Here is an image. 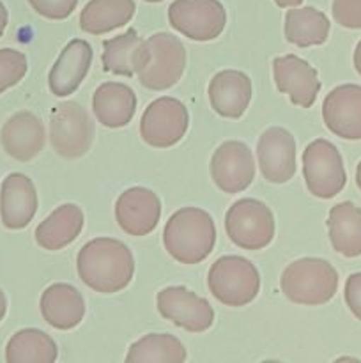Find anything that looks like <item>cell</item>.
<instances>
[{"label": "cell", "instance_id": "obj_1", "mask_svg": "<svg viewBox=\"0 0 361 363\" xmlns=\"http://www.w3.org/2000/svg\"><path fill=\"white\" fill-rule=\"evenodd\" d=\"M76 272L81 282L96 293L115 294L133 280L134 257L122 241L96 238L78 252Z\"/></svg>", "mask_w": 361, "mask_h": 363}, {"label": "cell", "instance_id": "obj_2", "mask_svg": "<svg viewBox=\"0 0 361 363\" xmlns=\"http://www.w3.org/2000/svg\"><path fill=\"white\" fill-rule=\"evenodd\" d=\"M163 245L170 257L180 264H198L214 250V220L200 208H180L166 222Z\"/></svg>", "mask_w": 361, "mask_h": 363}, {"label": "cell", "instance_id": "obj_3", "mask_svg": "<svg viewBox=\"0 0 361 363\" xmlns=\"http://www.w3.org/2000/svg\"><path fill=\"white\" fill-rule=\"evenodd\" d=\"M280 287L292 303L317 307L333 300L338 289V273L326 259L303 257L287 266Z\"/></svg>", "mask_w": 361, "mask_h": 363}, {"label": "cell", "instance_id": "obj_4", "mask_svg": "<svg viewBox=\"0 0 361 363\" xmlns=\"http://www.w3.org/2000/svg\"><path fill=\"white\" fill-rule=\"evenodd\" d=\"M207 287L212 296L225 307H244L260 291L258 269L239 255H223L211 266Z\"/></svg>", "mask_w": 361, "mask_h": 363}, {"label": "cell", "instance_id": "obj_5", "mask_svg": "<svg viewBox=\"0 0 361 363\" xmlns=\"http://www.w3.org/2000/svg\"><path fill=\"white\" fill-rule=\"evenodd\" d=\"M229 240L243 250H262L275 238L273 211L257 199H239L225 215Z\"/></svg>", "mask_w": 361, "mask_h": 363}, {"label": "cell", "instance_id": "obj_6", "mask_svg": "<svg viewBox=\"0 0 361 363\" xmlns=\"http://www.w3.org/2000/svg\"><path fill=\"white\" fill-rule=\"evenodd\" d=\"M149 59L137 73L138 82L151 91H166L180 80L186 67V48L179 38L158 32L145 39Z\"/></svg>", "mask_w": 361, "mask_h": 363}, {"label": "cell", "instance_id": "obj_7", "mask_svg": "<svg viewBox=\"0 0 361 363\" xmlns=\"http://www.w3.org/2000/svg\"><path fill=\"white\" fill-rule=\"evenodd\" d=\"M50 140L62 158L87 155L94 140V124L87 110L76 101L59 103L50 116Z\"/></svg>", "mask_w": 361, "mask_h": 363}, {"label": "cell", "instance_id": "obj_8", "mask_svg": "<svg viewBox=\"0 0 361 363\" xmlns=\"http://www.w3.org/2000/svg\"><path fill=\"white\" fill-rule=\"evenodd\" d=\"M303 176L314 197H336L347 183L343 158L336 145L326 138L310 142L303 151Z\"/></svg>", "mask_w": 361, "mask_h": 363}, {"label": "cell", "instance_id": "obj_9", "mask_svg": "<svg viewBox=\"0 0 361 363\" xmlns=\"http://www.w3.org/2000/svg\"><path fill=\"white\" fill-rule=\"evenodd\" d=\"M168 21L184 38L205 43L225 30L227 11L219 0H173L168 7Z\"/></svg>", "mask_w": 361, "mask_h": 363}, {"label": "cell", "instance_id": "obj_10", "mask_svg": "<svg viewBox=\"0 0 361 363\" xmlns=\"http://www.w3.org/2000/svg\"><path fill=\"white\" fill-rule=\"evenodd\" d=\"M190 113L176 98L163 96L149 103L140 119V137L151 147L166 149L179 144L188 131Z\"/></svg>", "mask_w": 361, "mask_h": 363}, {"label": "cell", "instance_id": "obj_11", "mask_svg": "<svg viewBox=\"0 0 361 363\" xmlns=\"http://www.w3.org/2000/svg\"><path fill=\"white\" fill-rule=\"evenodd\" d=\"M156 301L161 318L190 333L207 332L214 323V311L209 301L183 286L165 287Z\"/></svg>", "mask_w": 361, "mask_h": 363}, {"label": "cell", "instance_id": "obj_12", "mask_svg": "<svg viewBox=\"0 0 361 363\" xmlns=\"http://www.w3.org/2000/svg\"><path fill=\"white\" fill-rule=\"evenodd\" d=\"M211 177L223 194H241L255 179L253 152L244 142L227 140L211 158Z\"/></svg>", "mask_w": 361, "mask_h": 363}, {"label": "cell", "instance_id": "obj_13", "mask_svg": "<svg viewBox=\"0 0 361 363\" xmlns=\"http://www.w3.org/2000/svg\"><path fill=\"white\" fill-rule=\"evenodd\" d=\"M258 169L273 184L289 183L296 174V140L285 128H268L257 144Z\"/></svg>", "mask_w": 361, "mask_h": 363}, {"label": "cell", "instance_id": "obj_14", "mask_svg": "<svg viewBox=\"0 0 361 363\" xmlns=\"http://www.w3.org/2000/svg\"><path fill=\"white\" fill-rule=\"evenodd\" d=\"M276 89L289 96L292 105L310 108L321 91L317 69L297 55H282L273 60Z\"/></svg>", "mask_w": 361, "mask_h": 363}, {"label": "cell", "instance_id": "obj_15", "mask_svg": "<svg viewBox=\"0 0 361 363\" xmlns=\"http://www.w3.org/2000/svg\"><path fill=\"white\" fill-rule=\"evenodd\" d=\"M161 218L158 195L144 186L127 188L115 202V220L120 229L134 238L151 234Z\"/></svg>", "mask_w": 361, "mask_h": 363}, {"label": "cell", "instance_id": "obj_16", "mask_svg": "<svg viewBox=\"0 0 361 363\" xmlns=\"http://www.w3.org/2000/svg\"><path fill=\"white\" fill-rule=\"evenodd\" d=\"M322 119L336 137L361 140V85L343 84L333 89L322 103Z\"/></svg>", "mask_w": 361, "mask_h": 363}, {"label": "cell", "instance_id": "obj_17", "mask_svg": "<svg viewBox=\"0 0 361 363\" xmlns=\"http://www.w3.org/2000/svg\"><path fill=\"white\" fill-rule=\"evenodd\" d=\"M38 213V191L28 176L13 172L4 179L0 190V218L11 230L25 229Z\"/></svg>", "mask_w": 361, "mask_h": 363}, {"label": "cell", "instance_id": "obj_18", "mask_svg": "<svg viewBox=\"0 0 361 363\" xmlns=\"http://www.w3.org/2000/svg\"><path fill=\"white\" fill-rule=\"evenodd\" d=\"M92 64V46L85 39H73L64 46L48 74V87L57 98L76 92Z\"/></svg>", "mask_w": 361, "mask_h": 363}, {"label": "cell", "instance_id": "obj_19", "mask_svg": "<svg viewBox=\"0 0 361 363\" xmlns=\"http://www.w3.org/2000/svg\"><path fill=\"white\" fill-rule=\"evenodd\" d=\"M207 94L212 110L219 117L239 119L250 105L253 87L250 77L243 71L223 69L212 77Z\"/></svg>", "mask_w": 361, "mask_h": 363}, {"label": "cell", "instance_id": "obj_20", "mask_svg": "<svg viewBox=\"0 0 361 363\" xmlns=\"http://www.w3.org/2000/svg\"><path fill=\"white\" fill-rule=\"evenodd\" d=\"M46 131L35 113L18 112L7 119L0 131L2 147L11 158L18 162H30L45 147Z\"/></svg>", "mask_w": 361, "mask_h": 363}, {"label": "cell", "instance_id": "obj_21", "mask_svg": "<svg viewBox=\"0 0 361 363\" xmlns=\"http://www.w3.org/2000/svg\"><path fill=\"white\" fill-rule=\"evenodd\" d=\"M137 94L133 89L120 82H105L92 96V112L105 128H124L131 123L137 112Z\"/></svg>", "mask_w": 361, "mask_h": 363}, {"label": "cell", "instance_id": "obj_22", "mask_svg": "<svg viewBox=\"0 0 361 363\" xmlns=\"http://www.w3.org/2000/svg\"><path fill=\"white\" fill-rule=\"evenodd\" d=\"M41 315L52 328L73 330L84 321L85 300L71 284H52L41 296Z\"/></svg>", "mask_w": 361, "mask_h": 363}, {"label": "cell", "instance_id": "obj_23", "mask_svg": "<svg viewBox=\"0 0 361 363\" xmlns=\"http://www.w3.org/2000/svg\"><path fill=\"white\" fill-rule=\"evenodd\" d=\"M149 59L147 43L134 28L103 41V67L119 77H134Z\"/></svg>", "mask_w": 361, "mask_h": 363}, {"label": "cell", "instance_id": "obj_24", "mask_svg": "<svg viewBox=\"0 0 361 363\" xmlns=\"http://www.w3.org/2000/svg\"><path fill=\"white\" fill-rule=\"evenodd\" d=\"M84 211L76 204H62L35 229V241L48 252L62 250L84 230Z\"/></svg>", "mask_w": 361, "mask_h": 363}, {"label": "cell", "instance_id": "obj_25", "mask_svg": "<svg viewBox=\"0 0 361 363\" xmlns=\"http://www.w3.org/2000/svg\"><path fill=\"white\" fill-rule=\"evenodd\" d=\"M328 233L333 248L347 259L361 255V208L345 201L333 206L328 216Z\"/></svg>", "mask_w": 361, "mask_h": 363}, {"label": "cell", "instance_id": "obj_26", "mask_svg": "<svg viewBox=\"0 0 361 363\" xmlns=\"http://www.w3.org/2000/svg\"><path fill=\"white\" fill-rule=\"evenodd\" d=\"M134 0H88L80 14V28L103 35L130 23L134 16Z\"/></svg>", "mask_w": 361, "mask_h": 363}, {"label": "cell", "instance_id": "obj_27", "mask_svg": "<svg viewBox=\"0 0 361 363\" xmlns=\"http://www.w3.org/2000/svg\"><path fill=\"white\" fill-rule=\"evenodd\" d=\"M331 23L322 11L315 7H292L285 14V39L299 48L324 45L329 38Z\"/></svg>", "mask_w": 361, "mask_h": 363}, {"label": "cell", "instance_id": "obj_28", "mask_svg": "<svg viewBox=\"0 0 361 363\" xmlns=\"http://www.w3.org/2000/svg\"><path fill=\"white\" fill-rule=\"evenodd\" d=\"M57 357L55 340L38 328L20 330L6 346L7 363H53Z\"/></svg>", "mask_w": 361, "mask_h": 363}, {"label": "cell", "instance_id": "obj_29", "mask_svg": "<svg viewBox=\"0 0 361 363\" xmlns=\"http://www.w3.org/2000/svg\"><path fill=\"white\" fill-rule=\"evenodd\" d=\"M188 358L183 342L168 333H149L127 350V363H183Z\"/></svg>", "mask_w": 361, "mask_h": 363}, {"label": "cell", "instance_id": "obj_30", "mask_svg": "<svg viewBox=\"0 0 361 363\" xmlns=\"http://www.w3.org/2000/svg\"><path fill=\"white\" fill-rule=\"evenodd\" d=\"M28 69L27 57L14 48H0V94L25 78Z\"/></svg>", "mask_w": 361, "mask_h": 363}, {"label": "cell", "instance_id": "obj_31", "mask_svg": "<svg viewBox=\"0 0 361 363\" xmlns=\"http://www.w3.org/2000/svg\"><path fill=\"white\" fill-rule=\"evenodd\" d=\"M32 9L48 20H66L74 13L78 0H28Z\"/></svg>", "mask_w": 361, "mask_h": 363}, {"label": "cell", "instance_id": "obj_32", "mask_svg": "<svg viewBox=\"0 0 361 363\" xmlns=\"http://www.w3.org/2000/svg\"><path fill=\"white\" fill-rule=\"evenodd\" d=\"M331 13L340 27L361 28V0H333Z\"/></svg>", "mask_w": 361, "mask_h": 363}, {"label": "cell", "instance_id": "obj_33", "mask_svg": "<svg viewBox=\"0 0 361 363\" xmlns=\"http://www.w3.org/2000/svg\"><path fill=\"white\" fill-rule=\"evenodd\" d=\"M343 298H345L347 307L353 312L354 318L357 321H361V272L353 273L347 279L345 289H343Z\"/></svg>", "mask_w": 361, "mask_h": 363}, {"label": "cell", "instance_id": "obj_34", "mask_svg": "<svg viewBox=\"0 0 361 363\" xmlns=\"http://www.w3.org/2000/svg\"><path fill=\"white\" fill-rule=\"evenodd\" d=\"M7 21H9V13H7V7L4 6V2L0 0V38H2L4 30H6Z\"/></svg>", "mask_w": 361, "mask_h": 363}, {"label": "cell", "instance_id": "obj_35", "mask_svg": "<svg viewBox=\"0 0 361 363\" xmlns=\"http://www.w3.org/2000/svg\"><path fill=\"white\" fill-rule=\"evenodd\" d=\"M354 67L360 73L361 77V41L356 45V50H354Z\"/></svg>", "mask_w": 361, "mask_h": 363}, {"label": "cell", "instance_id": "obj_36", "mask_svg": "<svg viewBox=\"0 0 361 363\" xmlns=\"http://www.w3.org/2000/svg\"><path fill=\"white\" fill-rule=\"evenodd\" d=\"M275 4L278 7H283V9H285V7H297V6H301V4H303V0H275Z\"/></svg>", "mask_w": 361, "mask_h": 363}, {"label": "cell", "instance_id": "obj_37", "mask_svg": "<svg viewBox=\"0 0 361 363\" xmlns=\"http://www.w3.org/2000/svg\"><path fill=\"white\" fill-rule=\"evenodd\" d=\"M6 312H7V298L6 294H4V291L0 289V323H2V319L6 318Z\"/></svg>", "mask_w": 361, "mask_h": 363}, {"label": "cell", "instance_id": "obj_38", "mask_svg": "<svg viewBox=\"0 0 361 363\" xmlns=\"http://www.w3.org/2000/svg\"><path fill=\"white\" fill-rule=\"evenodd\" d=\"M356 184H357V188L361 190V162L357 163V169H356Z\"/></svg>", "mask_w": 361, "mask_h": 363}, {"label": "cell", "instance_id": "obj_39", "mask_svg": "<svg viewBox=\"0 0 361 363\" xmlns=\"http://www.w3.org/2000/svg\"><path fill=\"white\" fill-rule=\"evenodd\" d=\"M145 2H151V4H156V2H163V0H145Z\"/></svg>", "mask_w": 361, "mask_h": 363}]
</instances>
